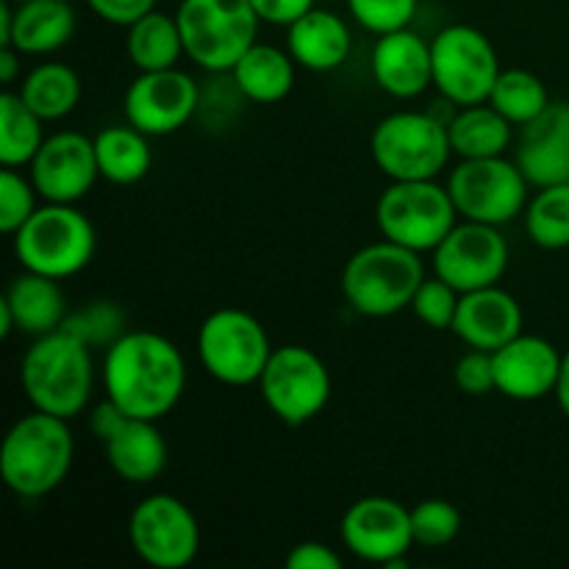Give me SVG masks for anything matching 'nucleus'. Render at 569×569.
<instances>
[{
	"instance_id": "obj_30",
	"label": "nucleus",
	"mask_w": 569,
	"mask_h": 569,
	"mask_svg": "<svg viewBox=\"0 0 569 569\" xmlns=\"http://www.w3.org/2000/svg\"><path fill=\"white\" fill-rule=\"evenodd\" d=\"M20 98L44 122L64 120L81 103V78L64 61H42L22 78Z\"/></svg>"
},
{
	"instance_id": "obj_31",
	"label": "nucleus",
	"mask_w": 569,
	"mask_h": 569,
	"mask_svg": "<svg viewBox=\"0 0 569 569\" xmlns=\"http://www.w3.org/2000/svg\"><path fill=\"white\" fill-rule=\"evenodd\" d=\"M44 120L20 98L6 89L0 94V164L28 167L44 142Z\"/></svg>"
},
{
	"instance_id": "obj_38",
	"label": "nucleus",
	"mask_w": 569,
	"mask_h": 569,
	"mask_svg": "<svg viewBox=\"0 0 569 569\" xmlns=\"http://www.w3.org/2000/svg\"><path fill=\"white\" fill-rule=\"evenodd\" d=\"M417 6L420 0H348L353 20L376 37L409 28L417 14Z\"/></svg>"
},
{
	"instance_id": "obj_6",
	"label": "nucleus",
	"mask_w": 569,
	"mask_h": 569,
	"mask_svg": "<svg viewBox=\"0 0 569 569\" xmlns=\"http://www.w3.org/2000/svg\"><path fill=\"white\" fill-rule=\"evenodd\" d=\"M183 50L206 72H231L259 42V14L250 0H181L178 3Z\"/></svg>"
},
{
	"instance_id": "obj_10",
	"label": "nucleus",
	"mask_w": 569,
	"mask_h": 569,
	"mask_svg": "<svg viewBox=\"0 0 569 569\" xmlns=\"http://www.w3.org/2000/svg\"><path fill=\"white\" fill-rule=\"evenodd\" d=\"M261 400L283 426H306L326 411L331 400V372L315 350L283 345L272 350L259 378Z\"/></svg>"
},
{
	"instance_id": "obj_26",
	"label": "nucleus",
	"mask_w": 569,
	"mask_h": 569,
	"mask_svg": "<svg viewBox=\"0 0 569 569\" xmlns=\"http://www.w3.org/2000/svg\"><path fill=\"white\" fill-rule=\"evenodd\" d=\"M295 64L289 50L276 48V44L256 42L242 59L233 64L231 78L237 92L250 103H281L295 87Z\"/></svg>"
},
{
	"instance_id": "obj_37",
	"label": "nucleus",
	"mask_w": 569,
	"mask_h": 569,
	"mask_svg": "<svg viewBox=\"0 0 569 569\" xmlns=\"http://www.w3.org/2000/svg\"><path fill=\"white\" fill-rule=\"evenodd\" d=\"M461 292L456 287H450L442 278H426L420 283V289L415 292L411 300V311H415L417 320L426 322L433 331H453L456 311H459Z\"/></svg>"
},
{
	"instance_id": "obj_46",
	"label": "nucleus",
	"mask_w": 569,
	"mask_h": 569,
	"mask_svg": "<svg viewBox=\"0 0 569 569\" xmlns=\"http://www.w3.org/2000/svg\"><path fill=\"white\" fill-rule=\"evenodd\" d=\"M11 3H26V0H11Z\"/></svg>"
},
{
	"instance_id": "obj_4",
	"label": "nucleus",
	"mask_w": 569,
	"mask_h": 569,
	"mask_svg": "<svg viewBox=\"0 0 569 569\" xmlns=\"http://www.w3.org/2000/svg\"><path fill=\"white\" fill-rule=\"evenodd\" d=\"M422 281V253L381 239L350 256L342 270V295L350 309L361 317L383 320L411 309Z\"/></svg>"
},
{
	"instance_id": "obj_18",
	"label": "nucleus",
	"mask_w": 569,
	"mask_h": 569,
	"mask_svg": "<svg viewBox=\"0 0 569 569\" xmlns=\"http://www.w3.org/2000/svg\"><path fill=\"white\" fill-rule=\"evenodd\" d=\"M28 167L44 203H78L100 178L94 139L81 131L50 133Z\"/></svg>"
},
{
	"instance_id": "obj_34",
	"label": "nucleus",
	"mask_w": 569,
	"mask_h": 569,
	"mask_svg": "<svg viewBox=\"0 0 569 569\" xmlns=\"http://www.w3.org/2000/svg\"><path fill=\"white\" fill-rule=\"evenodd\" d=\"M61 328L92 350H109L117 339L128 333V317L114 300H92V303L70 311Z\"/></svg>"
},
{
	"instance_id": "obj_8",
	"label": "nucleus",
	"mask_w": 569,
	"mask_h": 569,
	"mask_svg": "<svg viewBox=\"0 0 569 569\" xmlns=\"http://www.w3.org/2000/svg\"><path fill=\"white\" fill-rule=\"evenodd\" d=\"M459 220L448 187L433 181H392L376 206V222L383 239L417 253H433Z\"/></svg>"
},
{
	"instance_id": "obj_7",
	"label": "nucleus",
	"mask_w": 569,
	"mask_h": 569,
	"mask_svg": "<svg viewBox=\"0 0 569 569\" xmlns=\"http://www.w3.org/2000/svg\"><path fill=\"white\" fill-rule=\"evenodd\" d=\"M370 153L392 181H433L453 153L448 120L433 111H395L372 131Z\"/></svg>"
},
{
	"instance_id": "obj_32",
	"label": "nucleus",
	"mask_w": 569,
	"mask_h": 569,
	"mask_svg": "<svg viewBox=\"0 0 569 569\" xmlns=\"http://www.w3.org/2000/svg\"><path fill=\"white\" fill-rule=\"evenodd\" d=\"M489 103L511 122V126H528L537 120L545 109L550 106L548 87L542 78L531 70H500L498 81H495Z\"/></svg>"
},
{
	"instance_id": "obj_36",
	"label": "nucleus",
	"mask_w": 569,
	"mask_h": 569,
	"mask_svg": "<svg viewBox=\"0 0 569 569\" xmlns=\"http://www.w3.org/2000/svg\"><path fill=\"white\" fill-rule=\"evenodd\" d=\"M37 187L31 176L17 172V167H3L0 172V231L6 237H14L28 220H31L37 206Z\"/></svg>"
},
{
	"instance_id": "obj_11",
	"label": "nucleus",
	"mask_w": 569,
	"mask_h": 569,
	"mask_svg": "<svg viewBox=\"0 0 569 569\" xmlns=\"http://www.w3.org/2000/svg\"><path fill=\"white\" fill-rule=\"evenodd\" d=\"M433 87L448 103H487L500 76V59L483 31L472 26H448L431 39Z\"/></svg>"
},
{
	"instance_id": "obj_44",
	"label": "nucleus",
	"mask_w": 569,
	"mask_h": 569,
	"mask_svg": "<svg viewBox=\"0 0 569 569\" xmlns=\"http://www.w3.org/2000/svg\"><path fill=\"white\" fill-rule=\"evenodd\" d=\"M556 400H559L561 411L569 417V350L561 359V372H559V383H556Z\"/></svg>"
},
{
	"instance_id": "obj_25",
	"label": "nucleus",
	"mask_w": 569,
	"mask_h": 569,
	"mask_svg": "<svg viewBox=\"0 0 569 569\" xmlns=\"http://www.w3.org/2000/svg\"><path fill=\"white\" fill-rule=\"evenodd\" d=\"M78 17L70 0H26L14 3L9 48L22 56H50L76 37ZM3 48V44H0Z\"/></svg>"
},
{
	"instance_id": "obj_40",
	"label": "nucleus",
	"mask_w": 569,
	"mask_h": 569,
	"mask_svg": "<svg viewBox=\"0 0 569 569\" xmlns=\"http://www.w3.org/2000/svg\"><path fill=\"white\" fill-rule=\"evenodd\" d=\"M159 0H87L89 9L109 26L128 28L139 20V17L150 14Z\"/></svg>"
},
{
	"instance_id": "obj_21",
	"label": "nucleus",
	"mask_w": 569,
	"mask_h": 569,
	"mask_svg": "<svg viewBox=\"0 0 569 569\" xmlns=\"http://www.w3.org/2000/svg\"><path fill=\"white\" fill-rule=\"evenodd\" d=\"M370 67L378 87L392 98H420L428 87H433L431 42L411 28L378 37Z\"/></svg>"
},
{
	"instance_id": "obj_33",
	"label": "nucleus",
	"mask_w": 569,
	"mask_h": 569,
	"mask_svg": "<svg viewBox=\"0 0 569 569\" xmlns=\"http://www.w3.org/2000/svg\"><path fill=\"white\" fill-rule=\"evenodd\" d=\"M526 231L542 250L569 248V183L542 187L528 200Z\"/></svg>"
},
{
	"instance_id": "obj_23",
	"label": "nucleus",
	"mask_w": 569,
	"mask_h": 569,
	"mask_svg": "<svg viewBox=\"0 0 569 569\" xmlns=\"http://www.w3.org/2000/svg\"><path fill=\"white\" fill-rule=\"evenodd\" d=\"M287 50L303 70L331 72L350 59L353 33L342 17L315 6L289 26Z\"/></svg>"
},
{
	"instance_id": "obj_45",
	"label": "nucleus",
	"mask_w": 569,
	"mask_h": 569,
	"mask_svg": "<svg viewBox=\"0 0 569 569\" xmlns=\"http://www.w3.org/2000/svg\"><path fill=\"white\" fill-rule=\"evenodd\" d=\"M11 331H17L14 315H11V309L6 306V300L0 298V339H9Z\"/></svg>"
},
{
	"instance_id": "obj_27",
	"label": "nucleus",
	"mask_w": 569,
	"mask_h": 569,
	"mask_svg": "<svg viewBox=\"0 0 569 569\" xmlns=\"http://www.w3.org/2000/svg\"><path fill=\"white\" fill-rule=\"evenodd\" d=\"M448 133L456 156L489 159V156H506L515 126L487 100V103L459 106L450 117Z\"/></svg>"
},
{
	"instance_id": "obj_2",
	"label": "nucleus",
	"mask_w": 569,
	"mask_h": 569,
	"mask_svg": "<svg viewBox=\"0 0 569 569\" xmlns=\"http://www.w3.org/2000/svg\"><path fill=\"white\" fill-rule=\"evenodd\" d=\"M76 461L70 420L33 409L20 417L0 445V478L22 500L48 498L67 481Z\"/></svg>"
},
{
	"instance_id": "obj_5",
	"label": "nucleus",
	"mask_w": 569,
	"mask_h": 569,
	"mask_svg": "<svg viewBox=\"0 0 569 569\" xmlns=\"http://www.w3.org/2000/svg\"><path fill=\"white\" fill-rule=\"evenodd\" d=\"M11 242L22 270L67 281L92 264L98 233L76 203H44L11 237Z\"/></svg>"
},
{
	"instance_id": "obj_19",
	"label": "nucleus",
	"mask_w": 569,
	"mask_h": 569,
	"mask_svg": "<svg viewBox=\"0 0 569 569\" xmlns=\"http://www.w3.org/2000/svg\"><path fill=\"white\" fill-rule=\"evenodd\" d=\"M561 359L565 353H559L550 339L520 333L492 353L495 387L503 398L520 400V403L548 398L559 383Z\"/></svg>"
},
{
	"instance_id": "obj_14",
	"label": "nucleus",
	"mask_w": 569,
	"mask_h": 569,
	"mask_svg": "<svg viewBox=\"0 0 569 569\" xmlns=\"http://www.w3.org/2000/svg\"><path fill=\"white\" fill-rule=\"evenodd\" d=\"M89 426L103 445L106 461L122 481L150 483L167 470L170 450L156 428V420L126 415L120 406L106 398L92 409Z\"/></svg>"
},
{
	"instance_id": "obj_43",
	"label": "nucleus",
	"mask_w": 569,
	"mask_h": 569,
	"mask_svg": "<svg viewBox=\"0 0 569 569\" xmlns=\"http://www.w3.org/2000/svg\"><path fill=\"white\" fill-rule=\"evenodd\" d=\"M20 50L9 48V44L0 48V81H3L6 89H9L11 83L17 81V76H20Z\"/></svg>"
},
{
	"instance_id": "obj_22",
	"label": "nucleus",
	"mask_w": 569,
	"mask_h": 569,
	"mask_svg": "<svg viewBox=\"0 0 569 569\" xmlns=\"http://www.w3.org/2000/svg\"><path fill=\"white\" fill-rule=\"evenodd\" d=\"M453 333L467 348L495 353L522 333V306L498 283L465 292L456 311Z\"/></svg>"
},
{
	"instance_id": "obj_39",
	"label": "nucleus",
	"mask_w": 569,
	"mask_h": 569,
	"mask_svg": "<svg viewBox=\"0 0 569 569\" xmlns=\"http://www.w3.org/2000/svg\"><path fill=\"white\" fill-rule=\"evenodd\" d=\"M453 381L459 392L470 398H483L489 392H498L495 387V361L489 350L470 348L453 367Z\"/></svg>"
},
{
	"instance_id": "obj_42",
	"label": "nucleus",
	"mask_w": 569,
	"mask_h": 569,
	"mask_svg": "<svg viewBox=\"0 0 569 569\" xmlns=\"http://www.w3.org/2000/svg\"><path fill=\"white\" fill-rule=\"evenodd\" d=\"M261 22L270 26H292L295 20L315 9V0H250Z\"/></svg>"
},
{
	"instance_id": "obj_17",
	"label": "nucleus",
	"mask_w": 569,
	"mask_h": 569,
	"mask_svg": "<svg viewBox=\"0 0 569 569\" xmlns=\"http://www.w3.org/2000/svg\"><path fill=\"white\" fill-rule=\"evenodd\" d=\"M198 81L178 67L139 72L122 98L126 120L148 137H170V133L181 131L198 114Z\"/></svg>"
},
{
	"instance_id": "obj_35",
	"label": "nucleus",
	"mask_w": 569,
	"mask_h": 569,
	"mask_svg": "<svg viewBox=\"0 0 569 569\" xmlns=\"http://www.w3.org/2000/svg\"><path fill=\"white\" fill-rule=\"evenodd\" d=\"M411 531H415V545L431 550L448 548L461 533V511L450 500H422L411 509Z\"/></svg>"
},
{
	"instance_id": "obj_13",
	"label": "nucleus",
	"mask_w": 569,
	"mask_h": 569,
	"mask_svg": "<svg viewBox=\"0 0 569 569\" xmlns=\"http://www.w3.org/2000/svg\"><path fill=\"white\" fill-rule=\"evenodd\" d=\"M128 539L139 559L153 569H183L200 553V526L181 498L167 492L139 500L128 520Z\"/></svg>"
},
{
	"instance_id": "obj_9",
	"label": "nucleus",
	"mask_w": 569,
	"mask_h": 569,
	"mask_svg": "<svg viewBox=\"0 0 569 569\" xmlns=\"http://www.w3.org/2000/svg\"><path fill=\"white\" fill-rule=\"evenodd\" d=\"M272 350L267 328L244 309L211 311L198 331L200 361L226 387L259 383Z\"/></svg>"
},
{
	"instance_id": "obj_1",
	"label": "nucleus",
	"mask_w": 569,
	"mask_h": 569,
	"mask_svg": "<svg viewBox=\"0 0 569 569\" xmlns=\"http://www.w3.org/2000/svg\"><path fill=\"white\" fill-rule=\"evenodd\" d=\"M103 389L126 415L156 420L170 415L187 389V361L167 337L128 331L103 356Z\"/></svg>"
},
{
	"instance_id": "obj_29",
	"label": "nucleus",
	"mask_w": 569,
	"mask_h": 569,
	"mask_svg": "<svg viewBox=\"0 0 569 569\" xmlns=\"http://www.w3.org/2000/svg\"><path fill=\"white\" fill-rule=\"evenodd\" d=\"M126 31V53L139 72L170 70V67H178L181 56H187L178 17L164 14V11L153 9Z\"/></svg>"
},
{
	"instance_id": "obj_28",
	"label": "nucleus",
	"mask_w": 569,
	"mask_h": 569,
	"mask_svg": "<svg viewBox=\"0 0 569 569\" xmlns=\"http://www.w3.org/2000/svg\"><path fill=\"white\" fill-rule=\"evenodd\" d=\"M94 156H98L100 178L117 187L139 183L153 167V148L148 133L128 126H109L94 137Z\"/></svg>"
},
{
	"instance_id": "obj_12",
	"label": "nucleus",
	"mask_w": 569,
	"mask_h": 569,
	"mask_svg": "<svg viewBox=\"0 0 569 569\" xmlns=\"http://www.w3.org/2000/svg\"><path fill=\"white\" fill-rule=\"evenodd\" d=\"M528 189L531 183L522 176L520 164L506 156L461 159L448 178V192L459 214L487 226H506L526 214Z\"/></svg>"
},
{
	"instance_id": "obj_41",
	"label": "nucleus",
	"mask_w": 569,
	"mask_h": 569,
	"mask_svg": "<svg viewBox=\"0 0 569 569\" xmlns=\"http://www.w3.org/2000/svg\"><path fill=\"white\" fill-rule=\"evenodd\" d=\"M289 569H342V556L326 542H300L287 556Z\"/></svg>"
},
{
	"instance_id": "obj_20",
	"label": "nucleus",
	"mask_w": 569,
	"mask_h": 569,
	"mask_svg": "<svg viewBox=\"0 0 569 569\" xmlns=\"http://www.w3.org/2000/svg\"><path fill=\"white\" fill-rule=\"evenodd\" d=\"M515 161L531 187L569 183V100H550L537 120L522 126Z\"/></svg>"
},
{
	"instance_id": "obj_16",
	"label": "nucleus",
	"mask_w": 569,
	"mask_h": 569,
	"mask_svg": "<svg viewBox=\"0 0 569 569\" xmlns=\"http://www.w3.org/2000/svg\"><path fill=\"white\" fill-rule=\"evenodd\" d=\"M342 542L356 559L367 565H381L389 569H403L406 553L415 545V531H411V509L392 498H361L345 511Z\"/></svg>"
},
{
	"instance_id": "obj_24",
	"label": "nucleus",
	"mask_w": 569,
	"mask_h": 569,
	"mask_svg": "<svg viewBox=\"0 0 569 569\" xmlns=\"http://www.w3.org/2000/svg\"><path fill=\"white\" fill-rule=\"evenodd\" d=\"M6 306L14 315L17 331L28 333V337H44V333H53L64 326L67 315V298L61 281L56 278L42 276V272H20L17 278H11V283L3 292Z\"/></svg>"
},
{
	"instance_id": "obj_15",
	"label": "nucleus",
	"mask_w": 569,
	"mask_h": 569,
	"mask_svg": "<svg viewBox=\"0 0 569 569\" xmlns=\"http://www.w3.org/2000/svg\"><path fill=\"white\" fill-rule=\"evenodd\" d=\"M509 242L500 233V226L487 222H456L453 231L433 250V272L450 287L465 292L495 287L509 270Z\"/></svg>"
},
{
	"instance_id": "obj_3",
	"label": "nucleus",
	"mask_w": 569,
	"mask_h": 569,
	"mask_svg": "<svg viewBox=\"0 0 569 569\" xmlns=\"http://www.w3.org/2000/svg\"><path fill=\"white\" fill-rule=\"evenodd\" d=\"M20 381L33 409L76 420L92 400V348L64 328L37 337L22 356Z\"/></svg>"
}]
</instances>
